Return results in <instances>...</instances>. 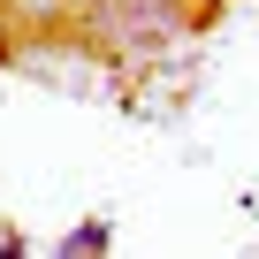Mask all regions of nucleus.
<instances>
[{
    "instance_id": "obj_1",
    "label": "nucleus",
    "mask_w": 259,
    "mask_h": 259,
    "mask_svg": "<svg viewBox=\"0 0 259 259\" xmlns=\"http://www.w3.org/2000/svg\"><path fill=\"white\" fill-rule=\"evenodd\" d=\"M107 244H114V221H76V229L54 244V251L69 259V251H107Z\"/></svg>"
}]
</instances>
